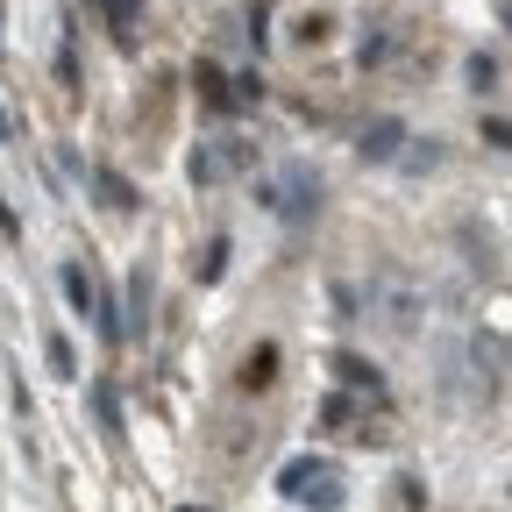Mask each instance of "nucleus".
<instances>
[{
	"label": "nucleus",
	"instance_id": "f257e3e1",
	"mask_svg": "<svg viewBox=\"0 0 512 512\" xmlns=\"http://www.w3.org/2000/svg\"><path fill=\"white\" fill-rule=\"evenodd\" d=\"M285 491H292V498H320V512H335V505H342V491H335V470L320 463V456H299V463H285Z\"/></svg>",
	"mask_w": 512,
	"mask_h": 512
}]
</instances>
